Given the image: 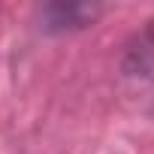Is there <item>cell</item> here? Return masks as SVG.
Masks as SVG:
<instances>
[{
  "mask_svg": "<svg viewBox=\"0 0 154 154\" xmlns=\"http://www.w3.org/2000/svg\"><path fill=\"white\" fill-rule=\"evenodd\" d=\"M103 6L97 3H48L42 9L45 30H75V27H88L100 18Z\"/></svg>",
  "mask_w": 154,
  "mask_h": 154,
  "instance_id": "obj_1",
  "label": "cell"
},
{
  "mask_svg": "<svg viewBox=\"0 0 154 154\" xmlns=\"http://www.w3.org/2000/svg\"><path fill=\"white\" fill-rule=\"evenodd\" d=\"M124 69L139 79H154V21H148L127 45Z\"/></svg>",
  "mask_w": 154,
  "mask_h": 154,
  "instance_id": "obj_2",
  "label": "cell"
}]
</instances>
